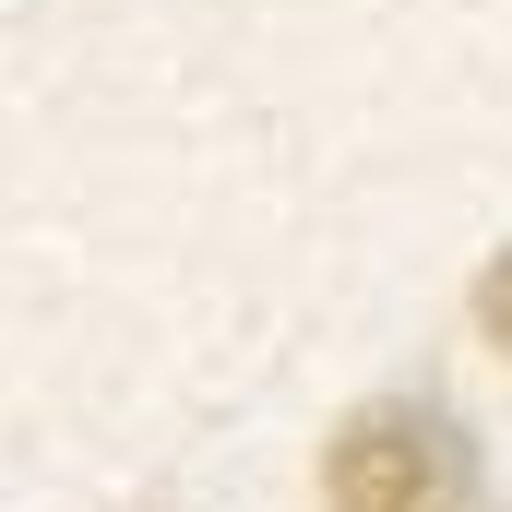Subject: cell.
Here are the masks:
<instances>
[{
	"label": "cell",
	"instance_id": "6da1fadb",
	"mask_svg": "<svg viewBox=\"0 0 512 512\" xmlns=\"http://www.w3.org/2000/svg\"><path fill=\"white\" fill-rule=\"evenodd\" d=\"M322 501L334 512H465V441L417 405H370V417L334 429Z\"/></svg>",
	"mask_w": 512,
	"mask_h": 512
},
{
	"label": "cell",
	"instance_id": "7a4b0ae2",
	"mask_svg": "<svg viewBox=\"0 0 512 512\" xmlns=\"http://www.w3.org/2000/svg\"><path fill=\"white\" fill-rule=\"evenodd\" d=\"M477 334H489V346L512 358V251L489 262V274H477Z\"/></svg>",
	"mask_w": 512,
	"mask_h": 512
}]
</instances>
